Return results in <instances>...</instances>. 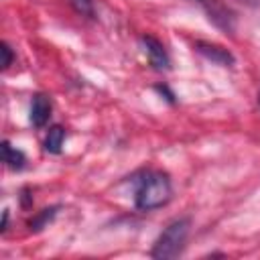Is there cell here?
<instances>
[{
	"label": "cell",
	"mask_w": 260,
	"mask_h": 260,
	"mask_svg": "<svg viewBox=\"0 0 260 260\" xmlns=\"http://www.w3.org/2000/svg\"><path fill=\"white\" fill-rule=\"evenodd\" d=\"M2 158H4L6 167L12 169V171H20L24 167V162H26L22 150L14 148L10 142H2Z\"/></svg>",
	"instance_id": "cell-7"
},
{
	"label": "cell",
	"mask_w": 260,
	"mask_h": 260,
	"mask_svg": "<svg viewBox=\"0 0 260 260\" xmlns=\"http://www.w3.org/2000/svg\"><path fill=\"white\" fill-rule=\"evenodd\" d=\"M63 140H65V130L61 126L49 128L47 138H45V150L51 152V154H59L61 152V146H63Z\"/></svg>",
	"instance_id": "cell-8"
},
{
	"label": "cell",
	"mask_w": 260,
	"mask_h": 260,
	"mask_svg": "<svg viewBox=\"0 0 260 260\" xmlns=\"http://www.w3.org/2000/svg\"><path fill=\"white\" fill-rule=\"evenodd\" d=\"M69 2H71L73 10H75L77 14L85 16V18H93V14H95V10H93V0H69Z\"/></svg>",
	"instance_id": "cell-9"
},
{
	"label": "cell",
	"mask_w": 260,
	"mask_h": 260,
	"mask_svg": "<svg viewBox=\"0 0 260 260\" xmlns=\"http://www.w3.org/2000/svg\"><path fill=\"white\" fill-rule=\"evenodd\" d=\"M134 185V203L142 211H152L167 205L173 195L171 179L162 171H144L136 177Z\"/></svg>",
	"instance_id": "cell-1"
},
{
	"label": "cell",
	"mask_w": 260,
	"mask_h": 260,
	"mask_svg": "<svg viewBox=\"0 0 260 260\" xmlns=\"http://www.w3.org/2000/svg\"><path fill=\"white\" fill-rule=\"evenodd\" d=\"M53 215H55V207H51V209H43V213H41L37 219L30 221V230H35V232L41 230V228L47 223V219H51Z\"/></svg>",
	"instance_id": "cell-10"
},
{
	"label": "cell",
	"mask_w": 260,
	"mask_h": 260,
	"mask_svg": "<svg viewBox=\"0 0 260 260\" xmlns=\"http://www.w3.org/2000/svg\"><path fill=\"white\" fill-rule=\"evenodd\" d=\"M142 45H144V51L150 59V65L158 71L162 69H169L171 65V59H169V53L165 49V45L160 41H156L154 37H142Z\"/></svg>",
	"instance_id": "cell-5"
},
{
	"label": "cell",
	"mask_w": 260,
	"mask_h": 260,
	"mask_svg": "<svg viewBox=\"0 0 260 260\" xmlns=\"http://www.w3.org/2000/svg\"><path fill=\"white\" fill-rule=\"evenodd\" d=\"M2 57H4V59H2V67L6 69V67L12 63V51H10V47H8L6 43L2 45Z\"/></svg>",
	"instance_id": "cell-11"
},
{
	"label": "cell",
	"mask_w": 260,
	"mask_h": 260,
	"mask_svg": "<svg viewBox=\"0 0 260 260\" xmlns=\"http://www.w3.org/2000/svg\"><path fill=\"white\" fill-rule=\"evenodd\" d=\"M195 51H197L199 55H203L205 59H209V61H213V63H217V65H223V67H232V65L236 63L234 55H232L228 49H223V47H219V45H213V43L197 41V43H195Z\"/></svg>",
	"instance_id": "cell-4"
},
{
	"label": "cell",
	"mask_w": 260,
	"mask_h": 260,
	"mask_svg": "<svg viewBox=\"0 0 260 260\" xmlns=\"http://www.w3.org/2000/svg\"><path fill=\"white\" fill-rule=\"evenodd\" d=\"M193 2H197V4L207 12L209 20H211L217 28H221L223 32H234V28H236V18H234L232 10L225 8L221 2H217V0H193Z\"/></svg>",
	"instance_id": "cell-3"
},
{
	"label": "cell",
	"mask_w": 260,
	"mask_h": 260,
	"mask_svg": "<svg viewBox=\"0 0 260 260\" xmlns=\"http://www.w3.org/2000/svg\"><path fill=\"white\" fill-rule=\"evenodd\" d=\"M189 228H191V219L189 217H179V219L171 221L162 230V234L156 238L150 256L158 258V260L177 258L185 248V242H187V236H189Z\"/></svg>",
	"instance_id": "cell-2"
},
{
	"label": "cell",
	"mask_w": 260,
	"mask_h": 260,
	"mask_svg": "<svg viewBox=\"0 0 260 260\" xmlns=\"http://www.w3.org/2000/svg\"><path fill=\"white\" fill-rule=\"evenodd\" d=\"M236 2H242L246 6H260V0H236Z\"/></svg>",
	"instance_id": "cell-12"
},
{
	"label": "cell",
	"mask_w": 260,
	"mask_h": 260,
	"mask_svg": "<svg viewBox=\"0 0 260 260\" xmlns=\"http://www.w3.org/2000/svg\"><path fill=\"white\" fill-rule=\"evenodd\" d=\"M51 116V100L45 93H37L30 102V124L43 128Z\"/></svg>",
	"instance_id": "cell-6"
},
{
	"label": "cell",
	"mask_w": 260,
	"mask_h": 260,
	"mask_svg": "<svg viewBox=\"0 0 260 260\" xmlns=\"http://www.w3.org/2000/svg\"><path fill=\"white\" fill-rule=\"evenodd\" d=\"M258 104H260V93H258Z\"/></svg>",
	"instance_id": "cell-13"
}]
</instances>
